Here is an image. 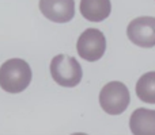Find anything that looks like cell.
Wrapping results in <instances>:
<instances>
[{"label": "cell", "mask_w": 155, "mask_h": 135, "mask_svg": "<svg viewBox=\"0 0 155 135\" xmlns=\"http://www.w3.org/2000/svg\"><path fill=\"white\" fill-rule=\"evenodd\" d=\"M136 96L144 103L155 104V72L144 73L137 80Z\"/></svg>", "instance_id": "9c48e42d"}, {"label": "cell", "mask_w": 155, "mask_h": 135, "mask_svg": "<svg viewBox=\"0 0 155 135\" xmlns=\"http://www.w3.org/2000/svg\"><path fill=\"white\" fill-rule=\"evenodd\" d=\"M129 128L136 135H155V111L137 108L129 118Z\"/></svg>", "instance_id": "52a82bcc"}, {"label": "cell", "mask_w": 155, "mask_h": 135, "mask_svg": "<svg viewBox=\"0 0 155 135\" xmlns=\"http://www.w3.org/2000/svg\"><path fill=\"white\" fill-rule=\"evenodd\" d=\"M128 39L139 48H154L155 46V18L140 16L129 22L127 27Z\"/></svg>", "instance_id": "5b68a950"}, {"label": "cell", "mask_w": 155, "mask_h": 135, "mask_svg": "<svg viewBox=\"0 0 155 135\" xmlns=\"http://www.w3.org/2000/svg\"><path fill=\"white\" fill-rule=\"evenodd\" d=\"M51 76L60 87L74 88L82 81L83 70L76 58L57 54L51 62Z\"/></svg>", "instance_id": "7a4b0ae2"}, {"label": "cell", "mask_w": 155, "mask_h": 135, "mask_svg": "<svg viewBox=\"0 0 155 135\" xmlns=\"http://www.w3.org/2000/svg\"><path fill=\"white\" fill-rule=\"evenodd\" d=\"M38 7L42 15L54 23H67L75 15L74 0H40Z\"/></svg>", "instance_id": "8992f818"}, {"label": "cell", "mask_w": 155, "mask_h": 135, "mask_svg": "<svg viewBox=\"0 0 155 135\" xmlns=\"http://www.w3.org/2000/svg\"><path fill=\"white\" fill-rule=\"evenodd\" d=\"M76 50L80 58L88 62L101 60L106 50V38L98 29H87L80 34L76 42Z\"/></svg>", "instance_id": "277c9868"}, {"label": "cell", "mask_w": 155, "mask_h": 135, "mask_svg": "<svg viewBox=\"0 0 155 135\" xmlns=\"http://www.w3.org/2000/svg\"><path fill=\"white\" fill-rule=\"evenodd\" d=\"M110 0H80V14L88 22L98 23L110 15Z\"/></svg>", "instance_id": "ba28073f"}, {"label": "cell", "mask_w": 155, "mask_h": 135, "mask_svg": "<svg viewBox=\"0 0 155 135\" xmlns=\"http://www.w3.org/2000/svg\"><path fill=\"white\" fill-rule=\"evenodd\" d=\"M131 95L125 84L120 81L107 82L99 92V106L106 114L120 115L128 108Z\"/></svg>", "instance_id": "3957f363"}, {"label": "cell", "mask_w": 155, "mask_h": 135, "mask_svg": "<svg viewBox=\"0 0 155 135\" xmlns=\"http://www.w3.org/2000/svg\"><path fill=\"white\" fill-rule=\"evenodd\" d=\"M31 82V69L21 58H11L0 66V88L8 93H21Z\"/></svg>", "instance_id": "6da1fadb"}]
</instances>
